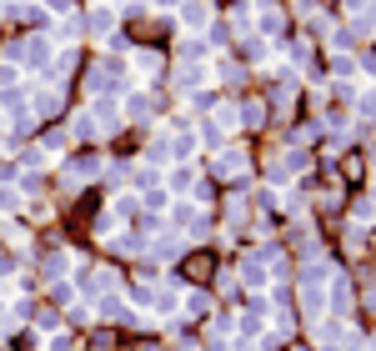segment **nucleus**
Masks as SVG:
<instances>
[{
  "mask_svg": "<svg viewBox=\"0 0 376 351\" xmlns=\"http://www.w3.org/2000/svg\"><path fill=\"white\" fill-rule=\"evenodd\" d=\"M111 211H116V216H120V221H131V216H141V206H136V201H131V196H120V201H116V206H111Z\"/></svg>",
  "mask_w": 376,
  "mask_h": 351,
  "instance_id": "bb28decb",
  "label": "nucleus"
},
{
  "mask_svg": "<svg viewBox=\"0 0 376 351\" xmlns=\"http://www.w3.org/2000/svg\"><path fill=\"white\" fill-rule=\"evenodd\" d=\"M316 341L326 351H341V346H357V332H346V326L331 316V321H316Z\"/></svg>",
  "mask_w": 376,
  "mask_h": 351,
  "instance_id": "f257e3e1",
  "label": "nucleus"
},
{
  "mask_svg": "<svg viewBox=\"0 0 376 351\" xmlns=\"http://www.w3.org/2000/svg\"><path fill=\"white\" fill-rule=\"evenodd\" d=\"M125 116H136V120H141V116H151V100H145V96H136L131 106H125Z\"/></svg>",
  "mask_w": 376,
  "mask_h": 351,
  "instance_id": "72a5a7b5",
  "label": "nucleus"
},
{
  "mask_svg": "<svg viewBox=\"0 0 376 351\" xmlns=\"http://www.w3.org/2000/svg\"><path fill=\"white\" fill-rule=\"evenodd\" d=\"M96 171H100V161L86 156V161H75V166H71V181H96Z\"/></svg>",
  "mask_w": 376,
  "mask_h": 351,
  "instance_id": "ddd939ff",
  "label": "nucleus"
},
{
  "mask_svg": "<svg viewBox=\"0 0 376 351\" xmlns=\"http://www.w3.org/2000/svg\"><path fill=\"white\" fill-rule=\"evenodd\" d=\"M236 276H241L246 286H266V281H271V261H266V256H246V261L236 266Z\"/></svg>",
  "mask_w": 376,
  "mask_h": 351,
  "instance_id": "7ed1b4c3",
  "label": "nucleus"
},
{
  "mask_svg": "<svg viewBox=\"0 0 376 351\" xmlns=\"http://www.w3.org/2000/svg\"><path fill=\"white\" fill-rule=\"evenodd\" d=\"M256 15H261V30H281V10L276 6H261Z\"/></svg>",
  "mask_w": 376,
  "mask_h": 351,
  "instance_id": "b1692460",
  "label": "nucleus"
},
{
  "mask_svg": "<svg viewBox=\"0 0 376 351\" xmlns=\"http://www.w3.org/2000/svg\"><path fill=\"white\" fill-rule=\"evenodd\" d=\"M116 226H120V216H116V211H106V216L96 221V231H100V236H116Z\"/></svg>",
  "mask_w": 376,
  "mask_h": 351,
  "instance_id": "2f4dec72",
  "label": "nucleus"
},
{
  "mask_svg": "<svg viewBox=\"0 0 376 351\" xmlns=\"http://www.w3.org/2000/svg\"><path fill=\"white\" fill-rule=\"evenodd\" d=\"M216 171L231 176V181H241V176L251 171V161H246V151H226V146H221V151H216Z\"/></svg>",
  "mask_w": 376,
  "mask_h": 351,
  "instance_id": "20e7f679",
  "label": "nucleus"
},
{
  "mask_svg": "<svg viewBox=\"0 0 376 351\" xmlns=\"http://www.w3.org/2000/svg\"><path fill=\"white\" fill-rule=\"evenodd\" d=\"M55 111H60V96L55 91H40L35 96V116H55Z\"/></svg>",
  "mask_w": 376,
  "mask_h": 351,
  "instance_id": "a211bd4d",
  "label": "nucleus"
},
{
  "mask_svg": "<svg viewBox=\"0 0 376 351\" xmlns=\"http://www.w3.org/2000/svg\"><path fill=\"white\" fill-rule=\"evenodd\" d=\"M15 6H20V0H15Z\"/></svg>",
  "mask_w": 376,
  "mask_h": 351,
  "instance_id": "37998d69",
  "label": "nucleus"
},
{
  "mask_svg": "<svg viewBox=\"0 0 376 351\" xmlns=\"http://www.w3.org/2000/svg\"><path fill=\"white\" fill-rule=\"evenodd\" d=\"M66 271H71V261H66V256H51V261H46V276H51V281H60Z\"/></svg>",
  "mask_w": 376,
  "mask_h": 351,
  "instance_id": "c85d7f7f",
  "label": "nucleus"
},
{
  "mask_svg": "<svg viewBox=\"0 0 376 351\" xmlns=\"http://www.w3.org/2000/svg\"><path fill=\"white\" fill-rule=\"evenodd\" d=\"M181 296H186L181 306H186V312H191V316H201V312H211V296H201V291H181Z\"/></svg>",
  "mask_w": 376,
  "mask_h": 351,
  "instance_id": "dca6fc26",
  "label": "nucleus"
},
{
  "mask_svg": "<svg viewBox=\"0 0 376 351\" xmlns=\"http://www.w3.org/2000/svg\"><path fill=\"white\" fill-rule=\"evenodd\" d=\"M75 136H80V141H96V136H100V126H96V116H91V111H80V116H75Z\"/></svg>",
  "mask_w": 376,
  "mask_h": 351,
  "instance_id": "f8f14e48",
  "label": "nucleus"
},
{
  "mask_svg": "<svg viewBox=\"0 0 376 351\" xmlns=\"http://www.w3.org/2000/svg\"><path fill=\"white\" fill-rule=\"evenodd\" d=\"M156 6H161V10H181V6H186V0H156Z\"/></svg>",
  "mask_w": 376,
  "mask_h": 351,
  "instance_id": "a19ab883",
  "label": "nucleus"
},
{
  "mask_svg": "<svg viewBox=\"0 0 376 351\" xmlns=\"http://www.w3.org/2000/svg\"><path fill=\"white\" fill-rule=\"evenodd\" d=\"M10 55L20 60V66H46V60L55 55V46H51V40H46V35H30V40H26V46H15Z\"/></svg>",
  "mask_w": 376,
  "mask_h": 351,
  "instance_id": "f03ea898",
  "label": "nucleus"
},
{
  "mask_svg": "<svg viewBox=\"0 0 376 351\" xmlns=\"http://www.w3.org/2000/svg\"><path fill=\"white\" fill-rule=\"evenodd\" d=\"M55 30H60V35H66V40H75V35H80V20H60V26H55Z\"/></svg>",
  "mask_w": 376,
  "mask_h": 351,
  "instance_id": "58836bf2",
  "label": "nucleus"
},
{
  "mask_svg": "<svg viewBox=\"0 0 376 351\" xmlns=\"http://www.w3.org/2000/svg\"><path fill=\"white\" fill-rule=\"evenodd\" d=\"M301 301H306V312H311V316H321V286H306Z\"/></svg>",
  "mask_w": 376,
  "mask_h": 351,
  "instance_id": "a878e982",
  "label": "nucleus"
},
{
  "mask_svg": "<svg viewBox=\"0 0 376 351\" xmlns=\"http://www.w3.org/2000/svg\"><path fill=\"white\" fill-rule=\"evenodd\" d=\"M216 106H221V100H216L211 91H191V111H206V116H211Z\"/></svg>",
  "mask_w": 376,
  "mask_h": 351,
  "instance_id": "aec40b11",
  "label": "nucleus"
},
{
  "mask_svg": "<svg viewBox=\"0 0 376 351\" xmlns=\"http://www.w3.org/2000/svg\"><path fill=\"white\" fill-rule=\"evenodd\" d=\"M151 256H156V261H176V256H181V241H156Z\"/></svg>",
  "mask_w": 376,
  "mask_h": 351,
  "instance_id": "412c9836",
  "label": "nucleus"
},
{
  "mask_svg": "<svg viewBox=\"0 0 376 351\" xmlns=\"http://www.w3.org/2000/svg\"><path fill=\"white\" fill-rule=\"evenodd\" d=\"M0 206H6V211H20V191H10V181H0Z\"/></svg>",
  "mask_w": 376,
  "mask_h": 351,
  "instance_id": "cd10ccee",
  "label": "nucleus"
},
{
  "mask_svg": "<svg viewBox=\"0 0 376 351\" xmlns=\"http://www.w3.org/2000/svg\"><path fill=\"white\" fill-rule=\"evenodd\" d=\"M216 71H221V80H241V66H236V60H221Z\"/></svg>",
  "mask_w": 376,
  "mask_h": 351,
  "instance_id": "e433bc0d",
  "label": "nucleus"
},
{
  "mask_svg": "<svg viewBox=\"0 0 376 351\" xmlns=\"http://www.w3.org/2000/svg\"><path fill=\"white\" fill-rule=\"evenodd\" d=\"M91 116H96V126L116 131V126H120V106H116V96H96V100H91Z\"/></svg>",
  "mask_w": 376,
  "mask_h": 351,
  "instance_id": "39448f33",
  "label": "nucleus"
},
{
  "mask_svg": "<svg viewBox=\"0 0 376 351\" xmlns=\"http://www.w3.org/2000/svg\"><path fill=\"white\" fill-rule=\"evenodd\" d=\"M306 60H311V46H306V40H296V46H291V66H306Z\"/></svg>",
  "mask_w": 376,
  "mask_h": 351,
  "instance_id": "473e14b6",
  "label": "nucleus"
},
{
  "mask_svg": "<svg viewBox=\"0 0 376 351\" xmlns=\"http://www.w3.org/2000/svg\"><path fill=\"white\" fill-rule=\"evenodd\" d=\"M60 146H66V131H60V126H46V131H40V151H60Z\"/></svg>",
  "mask_w": 376,
  "mask_h": 351,
  "instance_id": "2eb2a0df",
  "label": "nucleus"
},
{
  "mask_svg": "<svg viewBox=\"0 0 376 351\" xmlns=\"http://www.w3.org/2000/svg\"><path fill=\"white\" fill-rule=\"evenodd\" d=\"M261 120H266L261 106H241V126H261Z\"/></svg>",
  "mask_w": 376,
  "mask_h": 351,
  "instance_id": "7c9ffc66",
  "label": "nucleus"
},
{
  "mask_svg": "<svg viewBox=\"0 0 376 351\" xmlns=\"http://www.w3.org/2000/svg\"><path fill=\"white\" fill-rule=\"evenodd\" d=\"M161 206H171V196H165V191H151V196H145V211H161Z\"/></svg>",
  "mask_w": 376,
  "mask_h": 351,
  "instance_id": "c9c22d12",
  "label": "nucleus"
},
{
  "mask_svg": "<svg viewBox=\"0 0 376 351\" xmlns=\"http://www.w3.org/2000/svg\"><path fill=\"white\" fill-rule=\"evenodd\" d=\"M211 116H216L211 126H216L221 136H236V126H241V106H216Z\"/></svg>",
  "mask_w": 376,
  "mask_h": 351,
  "instance_id": "6e6552de",
  "label": "nucleus"
},
{
  "mask_svg": "<svg viewBox=\"0 0 376 351\" xmlns=\"http://www.w3.org/2000/svg\"><path fill=\"white\" fill-rule=\"evenodd\" d=\"M46 6H51V10H66V0H46Z\"/></svg>",
  "mask_w": 376,
  "mask_h": 351,
  "instance_id": "79ce46f5",
  "label": "nucleus"
},
{
  "mask_svg": "<svg viewBox=\"0 0 376 351\" xmlns=\"http://www.w3.org/2000/svg\"><path fill=\"white\" fill-rule=\"evenodd\" d=\"M161 161H171V141H151V166H161Z\"/></svg>",
  "mask_w": 376,
  "mask_h": 351,
  "instance_id": "c756f323",
  "label": "nucleus"
},
{
  "mask_svg": "<svg viewBox=\"0 0 376 351\" xmlns=\"http://www.w3.org/2000/svg\"><path fill=\"white\" fill-rule=\"evenodd\" d=\"M86 30H91V35H100V40H106V35L116 30V10H106V6H100V10H91V20H86Z\"/></svg>",
  "mask_w": 376,
  "mask_h": 351,
  "instance_id": "1a4fd4ad",
  "label": "nucleus"
},
{
  "mask_svg": "<svg viewBox=\"0 0 376 351\" xmlns=\"http://www.w3.org/2000/svg\"><path fill=\"white\" fill-rule=\"evenodd\" d=\"M0 106H6V111H15V116H26V91L6 86V91H0Z\"/></svg>",
  "mask_w": 376,
  "mask_h": 351,
  "instance_id": "9b49d317",
  "label": "nucleus"
},
{
  "mask_svg": "<svg viewBox=\"0 0 376 351\" xmlns=\"http://www.w3.org/2000/svg\"><path fill=\"white\" fill-rule=\"evenodd\" d=\"M136 71H141V75H156V71H161V55H156V51H136Z\"/></svg>",
  "mask_w": 376,
  "mask_h": 351,
  "instance_id": "f3484780",
  "label": "nucleus"
},
{
  "mask_svg": "<svg viewBox=\"0 0 376 351\" xmlns=\"http://www.w3.org/2000/svg\"><path fill=\"white\" fill-rule=\"evenodd\" d=\"M346 301H351V286H346V276H337V296H331V312H346Z\"/></svg>",
  "mask_w": 376,
  "mask_h": 351,
  "instance_id": "393cba45",
  "label": "nucleus"
},
{
  "mask_svg": "<svg viewBox=\"0 0 376 351\" xmlns=\"http://www.w3.org/2000/svg\"><path fill=\"white\" fill-rule=\"evenodd\" d=\"M241 51H246V60H266V46H261V40H241Z\"/></svg>",
  "mask_w": 376,
  "mask_h": 351,
  "instance_id": "f704fd0d",
  "label": "nucleus"
},
{
  "mask_svg": "<svg viewBox=\"0 0 376 351\" xmlns=\"http://www.w3.org/2000/svg\"><path fill=\"white\" fill-rule=\"evenodd\" d=\"M196 146H201V141H196L191 131H181V136L171 141V161H191V156H196Z\"/></svg>",
  "mask_w": 376,
  "mask_h": 351,
  "instance_id": "9d476101",
  "label": "nucleus"
},
{
  "mask_svg": "<svg viewBox=\"0 0 376 351\" xmlns=\"http://www.w3.org/2000/svg\"><path fill=\"white\" fill-rule=\"evenodd\" d=\"M357 111H361V116H366V120H376V86H371V91H361V96H357Z\"/></svg>",
  "mask_w": 376,
  "mask_h": 351,
  "instance_id": "4be33fe9",
  "label": "nucleus"
},
{
  "mask_svg": "<svg viewBox=\"0 0 376 351\" xmlns=\"http://www.w3.org/2000/svg\"><path fill=\"white\" fill-rule=\"evenodd\" d=\"M226 211H231V221H246V201H241V196H231V206H226Z\"/></svg>",
  "mask_w": 376,
  "mask_h": 351,
  "instance_id": "ea45409f",
  "label": "nucleus"
},
{
  "mask_svg": "<svg viewBox=\"0 0 376 351\" xmlns=\"http://www.w3.org/2000/svg\"><path fill=\"white\" fill-rule=\"evenodd\" d=\"M211 6H201V0H186V6H181V26L186 30H206V26H211Z\"/></svg>",
  "mask_w": 376,
  "mask_h": 351,
  "instance_id": "423d86ee",
  "label": "nucleus"
},
{
  "mask_svg": "<svg viewBox=\"0 0 376 351\" xmlns=\"http://www.w3.org/2000/svg\"><path fill=\"white\" fill-rule=\"evenodd\" d=\"M171 221H176V226H196V231H201V221H196V206H191V201H181L176 211H171Z\"/></svg>",
  "mask_w": 376,
  "mask_h": 351,
  "instance_id": "6ab92c4d",
  "label": "nucleus"
},
{
  "mask_svg": "<svg viewBox=\"0 0 376 351\" xmlns=\"http://www.w3.org/2000/svg\"><path fill=\"white\" fill-rule=\"evenodd\" d=\"M15 266H20V261H15L10 251H0V276H15Z\"/></svg>",
  "mask_w": 376,
  "mask_h": 351,
  "instance_id": "4c0bfd02",
  "label": "nucleus"
},
{
  "mask_svg": "<svg viewBox=\"0 0 376 351\" xmlns=\"http://www.w3.org/2000/svg\"><path fill=\"white\" fill-rule=\"evenodd\" d=\"M171 191H176V196H186V191H196V171H186V166H176V176H171Z\"/></svg>",
  "mask_w": 376,
  "mask_h": 351,
  "instance_id": "4468645a",
  "label": "nucleus"
},
{
  "mask_svg": "<svg viewBox=\"0 0 376 351\" xmlns=\"http://www.w3.org/2000/svg\"><path fill=\"white\" fill-rule=\"evenodd\" d=\"M71 66H75V51H60V55H55V60H51V75H55V80H60V75H66V71H71Z\"/></svg>",
  "mask_w": 376,
  "mask_h": 351,
  "instance_id": "5701e85b",
  "label": "nucleus"
},
{
  "mask_svg": "<svg viewBox=\"0 0 376 351\" xmlns=\"http://www.w3.org/2000/svg\"><path fill=\"white\" fill-rule=\"evenodd\" d=\"M201 80H206V60H186V66L176 71V86H181V91H196Z\"/></svg>",
  "mask_w": 376,
  "mask_h": 351,
  "instance_id": "0eeeda50",
  "label": "nucleus"
}]
</instances>
